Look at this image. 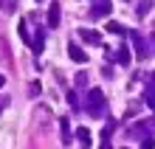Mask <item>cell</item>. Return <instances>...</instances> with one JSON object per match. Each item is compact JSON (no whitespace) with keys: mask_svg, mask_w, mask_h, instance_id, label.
<instances>
[{"mask_svg":"<svg viewBox=\"0 0 155 149\" xmlns=\"http://www.w3.org/2000/svg\"><path fill=\"white\" fill-rule=\"evenodd\" d=\"M76 135H79V141H82V144H85V146L90 144V132H87V129H79V132H76Z\"/></svg>","mask_w":155,"mask_h":149,"instance_id":"obj_4","label":"cell"},{"mask_svg":"<svg viewBox=\"0 0 155 149\" xmlns=\"http://www.w3.org/2000/svg\"><path fill=\"white\" fill-rule=\"evenodd\" d=\"M68 53H71V59H76V62H85L87 57H85V51H82V48H76V45H71V48H68Z\"/></svg>","mask_w":155,"mask_h":149,"instance_id":"obj_1","label":"cell"},{"mask_svg":"<svg viewBox=\"0 0 155 149\" xmlns=\"http://www.w3.org/2000/svg\"><path fill=\"white\" fill-rule=\"evenodd\" d=\"M48 20H51V25H57V20H59V6L57 3L48 8Z\"/></svg>","mask_w":155,"mask_h":149,"instance_id":"obj_3","label":"cell"},{"mask_svg":"<svg viewBox=\"0 0 155 149\" xmlns=\"http://www.w3.org/2000/svg\"><path fill=\"white\" fill-rule=\"evenodd\" d=\"M79 37H82V40H87V42H99V34L96 31H87V28H82Z\"/></svg>","mask_w":155,"mask_h":149,"instance_id":"obj_2","label":"cell"}]
</instances>
